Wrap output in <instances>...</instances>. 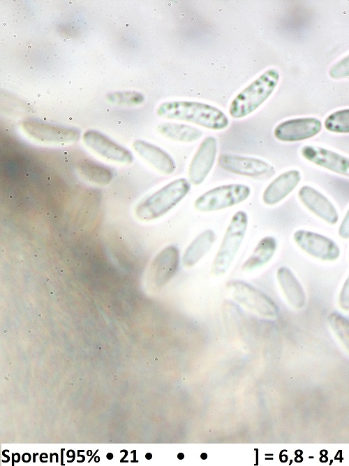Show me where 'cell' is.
Listing matches in <instances>:
<instances>
[{
	"mask_svg": "<svg viewBox=\"0 0 349 466\" xmlns=\"http://www.w3.org/2000/svg\"><path fill=\"white\" fill-rule=\"evenodd\" d=\"M156 113L162 118L188 122L214 130L223 129L229 125L228 118L221 110L198 101L164 102L158 107Z\"/></svg>",
	"mask_w": 349,
	"mask_h": 466,
	"instance_id": "1",
	"label": "cell"
},
{
	"mask_svg": "<svg viewBox=\"0 0 349 466\" xmlns=\"http://www.w3.org/2000/svg\"><path fill=\"white\" fill-rule=\"evenodd\" d=\"M191 182L179 178L141 201L135 209L138 218L149 221L158 218L177 205L189 192Z\"/></svg>",
	"mask_w": 349,
	"mask_h": 466,
	"instance_id": "2",
	"label": "cell"
},
{
	"mask_svg": "<svg viewBox=\"0 0 349 466\" xmlns=\"http://www.w3.org/2000/svg\"><path fill=\"white\" fill-rule=\"evenodd\" d=\"M279 79L276 69L267 70L235 97L229 108L230 115L242 118L253 113L272 94Z\"/></svg>",
	"mask_w": 349,
	"mask_h": 466,
	"instance_id": "3",
	"label": "cell"
},
{
	"mask_svg": "<svg viewBox=\"0 0 349 466\" xmlns=\"http://www.w3.org/2000/svg\"><path fill=\"white\" fill-rule=\"evenodd\" d=\"M248 223L245 211L240 210L232 216L212 263L214 276H221L230 268L244 241Z\"/></svg>",
	"mask_w": 349,
	"mask_h": 466,
	"instance_id": "4",
	"label": "cell"
},
{
	"mask_svg": "<svg viewBox=\"0 0 349 466\" xmlns=\"http://www.w3.org/2000/svg\"><path fill=\"white\" fill-rule=\"evenodd\" d=\"M251 192L249 186L229 183L213 188L196 198L194 208L200 212L225 209L246 200Z\"/></svg>",
	"mask_w": 349,
	"mask_h": 466,
	"instance_id": "5",
	"label": "cell"
},
{
	"mask_svg": "<svg viewBox=\"0 0 349 466\" xmlns=\"http://www.w3.org/2000/svg\"><path fill=\"white\" fill-rule=\"evenodd\" d=\"M293 239L303 251L318 260L332 262L340 256L338 244L333 239L318 232L298 230L295 232Z\"/></svg>",
	"mask_w": 349,
	"mask_h": 466,
	"instance_id": "6",
	"label": "cell"
},
{
	"mask_svg": "<svg viewBox=\"0 0 349 466\" xmlns=\"http://www.w3.org/2000/svg\"><path fill=\"white\" fill-rule=\"evenodd\" d=\"M218 164L226 171L251 178L270 177L275 174L274 168L261 159L235 154L220 155Z\"/></svg>",
	"mask_w": 349,
	"mask_h": 466,
	"instance_id": "7",
	"label": "cell"
},
{
	"mask_svg": "<svg viewBox=\"0 0 349 466\" xmlns=\"http://www.w3.org/2000/svg\"><path fill=\"white\" fill-rule=\"evenodd\" d=\"M225 286L229 294L240 303L267 315L277 313V306L274 301L252 285L235 280L228 282Z\"/></svg>",
	"mask_w": 349,
	"mask_h": 466,
	"instance_id": "8",
	"label": "cell"
},
{
	"mask_svg": "<svg viewBox=\"0 0 349 466\" xmlns=\"http://www.w3.org/2000/svg\"><path fill=\"white\" fill-rule=\"evenodd\" d=\"M180 262V252L174 244L163 248L154 258L149 269V279L156 288L165 285L176 274Z\"/></svg>",
	"mask_w": 349,
	"mask_h": 466,
	"instance_id": "9",
	"label": "cell"
},
{
	"mask_svg": "<svg viewBox=\"0 0 349 466\" xmlns=\"http://www.w3.org/2000/svg\"><path fill=\"white\" fill-rule=\"evenodd\" d=\"M217 140L213 136L205 137L194 154L188 169L191 183L202 184L210 173L216 160Z\"/></svg>",
	"mask_w": 349,
	"mask_h": 466,
	"instance_id": "10",
	"label": "cell"
},
{
	"mask_svg": "<svg viewBox=\"0 0 349 466\" xmlns=\"http://www.w3.org/2000/svg\"><path fill=\"white\" fill-rule=\"evenodd\" d=\"M22 128L30 137L44 143H72L80 136V132L75 128L37 121H25Z\"/></svg>",
	"mask_w": 349,
	"mask_h": 466,
	"instance_id": "11",
	"label": "cell"
},
{
	"mask_svg": "<svg viewBox=\"0 0 349 466\" xmlns=\"http://www.w3.org/2000/svg\"><path fill=\"white\" fill-rule=\"evenodd\" d=\"M322 129V123L315 118H302L285 120L274 129L275 137L285 142L307 139L315 136Z\"/></svg>",
	"mask_w": 349,
	"mask_h": 466,
	"instance_id": "12",
	"label": "cell"
},
{
	"mask_svg": "<svg viewBox=\"0 0 349 466\" xmlns=\"http://www.w3.org/2000/svg\"><path fill=\"white\" fill-rule=\"evenodd\" d=\"M86 146L102 157L119 163H131L132 153L99 132L88 130L82 136Z\"/></svg>",
	"mask_w": 349,
	"mask_h": 466,
	"instance_id": "13",
	"label": "cell"
},
{
	"mask_svg": "<svg viewBox=\"0 0 349 466\" xmlns=\"http://www.w3.org/2000/svg\"><path fill=\"white\" fill-rule=\"evenodd\" d=\"M301 154L309 162L336 174L349 177V157L315 146L302 147Z\"/></svg>",
	"mask_w": 349,
	"mask_h": 466,
	"instance_id": "14",
	"label": "cell"
},
{
	"mask_svg": "<svg viewBox=\"0 0 349 466\" xmlns=\"http://www.w3.org/2000/svg\"><path fill=\"white\" fill-rule=\"evenodd\" d=\"M302 203L316 216L325 222L334 225L339 220V213L334 204L321 192L309 185L302 186L298 191Z\"/></svg>",
	"mask_w": 349,
	"mask_h": 466,
	"instance_id": "15",
	"label": "cell"
},
{
	"mask_svg": "<svg viewBox=\"0 0 349 466\" xmlns=\"http://www.w3.org/2000/svg\"><path fill=\"white\" fill-rule=\"evenodd\" d=\"M300 181L299 171L291 169L284 171L266 187L262 196V202L268 206L279 203L295 190Z\"/></svg>",
	"mask_w": 349,
	"mask_h": 466,
	"instance_id": "16",
	"label": "cell"
},
{
	"mask_svg": "<svg viewBox=\"0 0 349 466\" xmlns=\"http://www.w3.org/2000/svg\"><path fill=\"white\" fill-rule=\"evenodd\" d=\"M136 153L159 172L170 175L176 169V164L169 153L151 143L136 140L133 143Z\"/></svg>",
	"mask_w": 349,
	"mask_h": 466,
	"instance_id": "17",
	"label": "cell"
},
{
	"mask_svg": "<svg viewBox=\"0 0 349 466\" xmlns=\"http://www.w3.org/2000/svg\"><path fill=\"white\" fill-rule=\"evenodd\" d=\"M279 286L289 303L295 308L301 309L306 304V294L300 282L290 269L280 267L276 271Z\"/></svg>",
	"mask_w": 349,
	"mask_h": 466,
	"instance_id": "18",
	"label": "cell"
},
{
	"mask_svg": "<svg viewBox=\"0 0 349 466\" xmlns=\"http://www.w3.org/2000/svg\"><path fill=\"white\" fill-rule=\"evenodd\" d=\"M216 235L211 229L199 234L186 248L182 256V264L190 268L195 266L210 250L216 241Z\"/></svg>",
	"mask_w": 349,
	"mask_h": 466,
	"instance_id": "19",
	"label": "cell"
},
{
	"mask_svg": "<svg viewBox=\"0 0 349 466\" xmlns=\"http://www.w3.org/2000/svg\"><path fill=\"white\" fill-rule=\"evenodd\" d=\"M277 246L278 243L275 237L272 236L262 237L242 264V269L249 271L265 265L274 256Z\"/></svg>",
	"mask_w": 349,
	"mask_h": 466,
	"instance_id": "20",
	"label": "cell"
},
{
	"mask_svg": "<svg viewBox=\"0 0 349 466\" xmlns=\"http://www.w3.org/2000/svg\"><path fill=\"white\" fill-rule=\"evenodd\" d=\"M157 130L165 138L179 142L190 143L199 139L202 131L195 127L176 122H163Z\"/></svg>",
	"mask_w": 349,
	"mask_h": 466,
	"instance_id": "21",
	"label": "cell"
},
{
	"mask_svg": "<svg viewBox=\"0 0 349 466\" xmlns=\"http://www.w3.org/2000/svg\"><path fill=\"white\" fill-rule=\"evenodd\" d=\"M77 169L83 177L98 185H107L112 178V172L108 167L93 162H80Z\"/></svg>",
	"mask_w": 349,
	"mask_h": 466,
	"instance_id": "22",
	"label": "cell"
},
{
	"mask_svg": "<svg viewBox=\"0 0 349 466\" xmlns=\"http://www.w3.org/2000/svg\"><path fill=\"white\" fill-rule=\"evenodd\" d=\"M332 331L349 351V319L338 311L332 312L327 318Z\"/></svg>",
	"mask_w": 349,
	"mask_h": 466,
	"instance_id": "23",
	"label": "cell"
},
{
	"mask_svg": "<svg viewBox=\"0 0 349 466\" xmlns=\"http://www.w3.org/2000/svg\"><path fill=\"white\" fill-rule=\"evenodd\" d=\"M325 127L332 132L349 133V108L331 113L325 120Z\"/></svg>",
	"mask_w": 349,
	"mask_h": 466,
	"instance_id": "24",
	"label": "cell"
},
{
	"mask_svg": "<svg viewBox=\"0 0 349 466\" xmlns=\"http://www.w3.org/2000/svg\"><path fill=\"white\" fill-rule=\"evenodd\" d=\"M107 99L119 105L135 106L143 102L144 96L136 92H119L109 94Z\"/></svg>",
	"mask_w": 349,
	"mask_h": 466,
	"instance_id": "25",
	"label": "cell"
},
{
	"mask_svg": "<svg viewBox=\"0 0 349 466\" xmlns=\"http://www.w3.org/2000/svg\"><path fill=\"white\" fill-rule=\"evenodd\" d=\"M329 75L333 78H343L349 76V55L336 62L330 69Z\"/></svg>",
	"mask_w": 349,
	"mask_h": 466,
	"instance_id": "26",
	"label": "cell"
},
{
	"mask_svg": "<svg viewBox=\"0 0 349 466\" xmlns=\"http://www.w3.org/2000/svg\"><path fill=\"white\" fill-rule=\"evenodd\" d=\"M339 304L343 310L349 311V275L345 280L339 292Z\"/></svg>",
	"mask_w": 349,
	"mask_h": 466,
	"instance_id": "27",
	"label": "cell"
},
{
	"mask_svg": "<svg viewBox=\"0 0 349 466\" xmlns=\"http://www.w3.org/2000/svg\"><path fill=\"white\" fill-rule=\"evenodd\" d=\"M338 233L341 238L349 239V209L339 225Z\"/></svg>",
	"mask_w": 349,
	"mask_h": 466,
	"instance_id": "28",
	"label": "cell"
},
{
	"mask_svg": "<svg viewBox=\"0 0 349 466\" xmlns=\"http://www.w3.org/2000/svg\"><path fill=\"white\" fill-rule=\"evenodd\" d=\"M177 456H178V458H179V459H182V458H184V454H183V453H180L178 454Z\"/></svg>",
	"mask_w": 349,
	"mask_h": 466,
	"instance_id": "29",
	"label": "cell"
},
{
	"mask_svg": "<svg viewBox=\"0 0 349 466\" xmlns=\"http://www.w3.org/2000/svg\"><path fill=\"white\" fill-rule=\"evenodd\" d=\"M207 457V456L206 453H202V454H201V458H202V459H206Z\"/></svg>",
	"mask_w": 349,
	"mask_h": 466,
	"instance_id": "30",
	"label": "cell"
},
{
	"mask_svg": "<svg viewBox=\"0 0 349 466\" xmlns=\"http://www.w3.org/2000/svg\"><path fill=\"white\" fill-rule=\"evenodd\" d=\"M146 458H147V459H150V458H151V453H147V454L146 455Z\"/></svg>",
	"mask_w": 349,
	"mask_h": 466,
	"instance_id": "31",
	"label": "cell"
}]
</instances>
